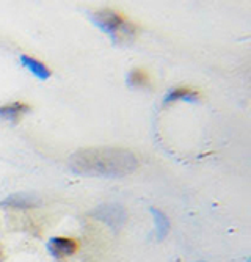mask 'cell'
<instances>
[{"label":"cell","mask_w":251,"mask_h":262,"mask_svg":"<svg viewBox=\"0 0 251 262\" xmlns=\"http://www.w3.org/2000/svg\"><path fill=\"white\" fill-rule=\"evenodd\" d=\"M151 213L154 215V222H155V229H157V239L158 241H162L164 237L168 234L170 231V222L167 219V215L162 212V210H158L157 207H151L149 209Z\"/></svg>","instance_id":"cell-8"},{"label":"cell","mask_w":251,"mask_h":262,"mask_svg":"<svg viewBox=\"0 0 251 262\" xmlns=\"http://www.w3.org/2000/svg\"><path fill=\"white\" fill-rule=\"evenodd\" d=\"M20 63H22V66L27 68V69L30 71V73H32L36 79H39V80H48V79L51 77V71H49V68L45 66L42 61L36 60V58H32V57H29V55H20Z\"/></svg>","instance_id":"cell-5"},{"label":"cell","mask_w":251,"mask_h":262,"mask_svg":"<svg viewBox=\"0 0 251 262\" xmlns=\"http://www.w3.org/2000/svg\"><path fill=\"white\" fill-rule=\"evenodd\" d=\"M246 262H249V260H246Z\"/></svg>","instance_id":"cell-11"},{"label":"cell","mask_w":251,"mask_h":262,"mask_svg":"<svg viewBox=\"0 0 251 262\" xmlns=\"http://www.w3.org/2000/svg\"><path fill=\"white\" fill-rule=\"evenodd\" d=\"M29 112V105L24 102H13L0 107V118L5 121H17L19 118Z\"/></svg>","instance_id":"cell-7"},{"label":"cell","mask_w":251,"mask_h":262,"mask_svg":"<svg viewBox=\"0 0 251 262\" xmlns=\"http://www.w3.org/2000/svg\"><path fill=\"white\" fill-rule=\"evenodd\" d=\"M36 203H38V201H36V198H33V196L17 193V195L8 196L2 204H4V206H11V207H33V206H36Z\"/></svg>","instance_id":"cell-10"},{"label":"cell","mask_w":251,"mask_h":262,"mask_svg":"<svg viewBox=\"0 0 251 262\" xmlns=\"http://www.w3.org/2000/svg\"><path fill=\"white\" fill-rule=\"evenodd\" d=\"M149 76L146 74V71L140 69V68H135L132 69L130 73L127 74V83L133 88H145L149 86Z\"/></svg>","instance_id":"cell-9"},{"label":"cell","mask_w":251,"mask_h":262,"mask_svg":"<svg viewBox=\"0 0 251 262\" xmlns=\"http://www.w3.org/2000/svg\"><path fill=\"white\" fill-rule=\"evenodd\" d=\"M198 91L192 88H184L179 86L167 93V96L164 99V104H171L174 101H186V102H198Z\"/></svg>","instance_id":"cell-6"},{"label":"cell","mask_w":251,"mask_h":262,"mask_svg":"<svg viewBox=\"0 0 251 262\" xmlns=\"http://www.w3.org/2000/svg\"><path fill=\"white\" fill-rule=\"evenodd\" d=\"M93 215L98 220L105 222L111 228H120L124 223V220H126V212L118 204H104V206H99L93 212Z\"/></svg>","instance_id":"cell-3"},{"label":"cell","mask_w":251,"mask_h":262,"mask_svg":"<svg viewBox=\"0 0 251 262\" xmlns=\"http://www.w3.org/2000/svg\"><path fill=\"white\" fill-rule=\"evenodd\" d=\"M91 19L117 44L130 42L136 35V27L115 10L110 8L98 10L91 14Z\"/></svg>","instance_id":"cell-2"},{"label":"cell","mask_w":251,"mask_h":262,"mask_svg":"<svg viewBox=\"0 0 251 262\" xmlns=\"http://www.w3.org/2000/svg\"><path fill=\"white\" fill-rule=\"evenodd\" d=\"M48 248L51 254L55 257H67L77 251L79 245L74 239H70V237H52L49 241Z\"/></svg>","instance_id":"cell-4"},{"label":"cell","mask_w":251,"mask_h":262,"mask_svg":"<svg viewBox=\"0 0 251 262\" xmlns=\"http://www.w3.org/2000/svg\"><path fill=\"white\" fill-rule=\"evenodd\" d=\"M70 166L76 173L86 176L121 178L135 171L139 159L123 148H86L71 156Z\"/></svg>","instance_id":"cell-1"}]
</instances>
